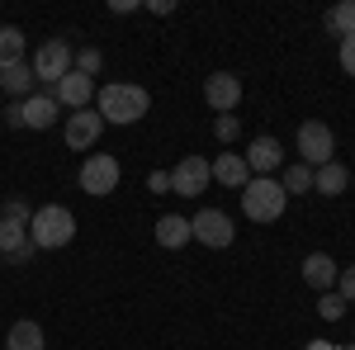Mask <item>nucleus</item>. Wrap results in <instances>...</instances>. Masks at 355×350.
Wrapping results in <instances>:
<instances>
[{
  "instance_id": "c756f323",
  "label": "nucleus",
  "mask_w": 355,
  "mask_h": 350,
  "mask_svg": "<svg viewBox=\"0 0 355 350\" xmlns=\"http://www.w3.org/2000/svg\"><path fill=\"white\" fill-rule=\"evenodd\" d=\"M5 218H15V222H28V209H24V199H10V204H5Z\"/></svg>"
},
{
  "instance_id": "bb28decb",
  "label": "nucleus",
  "mask_w": 355,
  "mask_h": 350,
  "mask_svg": "<svg viewBox=\"0 0 355 350\" xmlns=\"http://www.w3.org/2000/svg\"><path fill=\"white\" fill-rule=\"evenodd\" d=\"M336 284H341V298H346V303H355V265L336 270Z\"/></svg>"
},
{
  "instance_id": "7c9ffc66",
  "label": "nucleus",
  "mask_w": 355,
  "mask_h": 350,
  "mask_svg": "<svg viewBox=\"0 0 355 350\" xmlns=\"http://www.w3.org/2000/svg\"><path fill=\"white\" fill-rule=\"evenodd\" d=\"M5 123H10V128H24V109H19V100L5 109Z\"/></svg>"
},
{
  "instance_id": "aec40b11",
  "label": "nucleus",
  "mask_w": 355,
  "mask_h": 350,
  "mask_svg": "<svg viewBox=\"0 0 355 350\" xmlns=\"http://www.w3.org/2000/svg\"><path fill=\"white\" fill-rule=\"evenodd\" d=\"M5 350H48V341H43V326H38V322H15V326H10V341H5Z\"/></svg>"
},
{
  "instance_id": "b1692460",
  "label": "nucleus",
  "mask_w": 355,
  "mask_h": 350,
  "mask_svg": "<svg viewBox=\"0 0 355 350\" xmlns=\"http://www.w3.org/2000/svg\"><path fill=\"white\" fill-rule=\"evenodd\" d=\"M100 67H105V57H100V48H81V53H76V71H81V76H95Z\"/></svg>"
},
{
  "instance_id": "4be33fe9",
  "label": "nucleus",
  "mask_w": 355,
  "mask_h": 350,
  "mask_svg": "<svg viewBox=\"0 0 355 350\" xmlns=\"http://www.w3.org/2000/svg\"><path fill=\"white\" fill-rule=\"evenodd\" d=\"M279 185H284V194H303V189H313V166H284V175H279Z\"/></svg>"
},
{
  "instance_id": "20e7f679",
  "label": "nucleus",
  "mask_w": 355,
  "mask_h": 350,
  "mask_svg": "<svg viewBox=\"0 0 355 350\" xmlns=\"http://www.w3.org/2000/svg\"><path fill=\"white\" fill-rule=\"evenodd\" d=\"M190 237L204 242V246H214V251H223V246H232L237 227H232V218L223 213V209H199V213L190 218Z\"/></svg>"
},
{
  "instance_id": "423d86ee",
  "label": "nucleus",
  "mask_w": 355,
  "mask_h": 350,
  "mask_svg": "<svg viewBox=\"0 0 355 350\" xmlns=\"http://www.w3.org/2000/svg\"><path fill=\"white\" fill-rule=\"evenodd\" d=\"M28 67H33V81H53L57 85L67 71H71V48H67L62 38H53V43H43V48L33 53Z\"/></svg>"
},
{
  "instance_id": "dca6fc26",
  "label": "nucleus",
  "mask_w": 355,
  "mask_h": 350,
  "mask_svg": "<svg viewBox=\"0 0 355 350\" xmlns=\"http://www.w3.org/2000/svg\"><path fill=\"white\" fill-rule=\"evenodd\" d=\"M303 284H308V289H322V294L336 284V261H331L327 251H313V256L303 261Z\"/></svg>"
},
{
  "instance_id": "1a4fd4ad",
  "label": "nucleus",
  "mask_w": 355,
  "mask_h": 350,
  "mask_svg": "<svg viewBox=\"0 0 355 350\" xmlns=\"http://www.w3.org/2000/svg\"><path fill=\"white\" fill-rule=\"evenodd\" d=\"M204 100H209V109H218V114H232L237 100H242V81L232 71H214L204 81Z\"/></svg>"
},
{
  "instance_id": "7ed1b4c3",
  "label": "nucleus",
  "mask_w": 355,
  "mask_h": 350,
  "mask_svg": "<svg viewBox=\"0 0 355 350\" xmlns=\"http://www.w3.org/2000/svg\"><path fill=\"white\" fill-rule=\"evenodd\" d=\"M284 204H289V194H284V185H279V180H270V175L246 180V189H242V213L251 218V222H275V218L284 213Z\"/></svg>"
},
{
  "instance_id": "9b49d317",
  "label": "nucleus",
  "mask_w": 355,
  "mask_h": 350,
  "mask_svg": "<svg viewBox=\"0 0 355 350\" xmlns=\"http://www.w3.org/2000/svg\"><path fill=\"white\" fill-rule=\"evenodd\" d=\"M38 246L28 242V222H15V218H0V256H10L15 265H24Z\"/></svg>"
},
{
  "instance_id": "c85d7f7f",
  "label": "nucleus",
  "mask_w": 355,
  "mask_h": 350,
  "mask_svg": "<svg viewBox=\"0 0 355 350\" xmlns=\"http://www.w3.org/2000/svg\"><path fill=\"white\" fill-rule=\"evenodd\" d=\"M147 189H152V194L171 189V170H152V175H147Z\"/></svg>"
},
{
  "instance_id": "0eeeda50",
  "label": "nucleus",
  "mask_w": 355,
  "mask_h": 350,
  "mask_svg": "<svg viewBox=\"0 0 355 350\" xmlns=\"http://www.w3.org/2000/svg\"><path fill=\"white\" fill-rule=\"evenodd\" d=\"M119 175H123V170H119V161L100 152V157H90V161L81 166V189H85V194H95V199H105V194H114V189H119Z\"/></svg>"
},
{
  "instance_id": "f3484780",
  "label": "nucleus",
  "mask_w": 355,
  "mask_h": 350,
  "mask_svg": "<svg viewBox=\"0 0 355 350\" xmlns=\"http://www.w3.org/2000/svg\"><path fill=\"white\" fill-rule=\"evenodd\" d=\"M157 242H162L166 251L185 246V242H190V218H180V213H166V218H157Z\"/></svg>"
},
{
  "instance_id": "a878e982",
  "label": "nucleus",
  "mask_w": 355,
  "mask_h": 350,
  "mask_svg": "<svg viewBox=\"0 0 355 350\" xmlns=\"http://www.w3.org/2000/svg\"><path fill=\"white\" fill-rule=\"evenodd\" d=\"M237 128H242V123H237L232 114H218V123H214V133H218V142H232V137H237Z\"/></svg>"
},
{
  "instance_id": "6e6552de",
  "label": "nucleus",
  "mask_w": 355,
  "mask_h": 350,
  "mask_svg": "<svg viewBox=\"0 0 355 350\" xmlns=\"http://www.w3.org/2000/svg\"><path fill=\"white\" fill-rule=\"evenodd\" d=\"M100 128H105L100 109H76V114H67V147H71V152H85V147H95Z\"/></svg>"
},
{
  "instance_id": "f257e3e1",
  "label": "nucleus",
  "mask_w": 355,
  "mask_h": 350,
  "mask_svg": "<svg viewBox=\"0 0 355 350\" xmlns=\"http://www.w3.org/2000/svg\"><path fill=\"white\" fill-rule=\"evenodd\" d=\"M95 100H100V119H105V123H137V119L152 109V95H147L142 85H123V81L95 90Z\"/></svg>"
},
{
  "instance_id": "9d476101",
  "label": "nucleus",
  "mask_w": 355,
  "mask_h": 350,
  "mask_svg": "<svg viewBox=\"0 0 355 350\" xmlns=\"http://www.w3.org/2000/svg\"><path fill=\"white\" fill-rule=\"evenodd\" d=\"M209 161L204 157H185V161H175V170H171V189L175 194H204L209 189Z\"/></svg>"
},
{
  "instance_id": "cd10ccee",
  "label": "nucleus",
  "mask_w": 355,
  "mask_h": 350,
  "mask_svg": "<svg viewBox=\"0 0 355 350\" xmlns=\"http://www.w3.org/2000/svg\"><path fill=\"white\" fill-rule=\"evenodd\" d=\"M341 67L355 76V33H351V38H341Z\"/></svg>"
},
{
  "instance_id": "393cba45",
  "label": "nucleus",
  "mask_w": 355,
  "mask_h": 350,
  "mask_svg": "<svg viewBox=\"0 0 355 350\" xmlns=\"http://www.w3.org/2000/svg\"><path fill=\"white\" fill-rule=\"evenodd\" d=\"M341 308H346V303H341V294H322V298H318V313H322L327 322H336V317H341Z\"/></svg>"
},
{
  "instance_id": "a211bd4d",
  "label": "nucleus",
  "mask_w": 355,
  "mask_h": 350,
  "mask_svg": "<svg viewBox=\"0 0 355 350\" xmlns=\"http://www.w3.org/2000/svg\"><path fill=\"white\" fill-rule=\"evenodd\" d=\"M0 90H10V95H33V90H38V81H33V67H28V62H15V67H5V71H0Z\"/></svg>"
},
{
  "instance_id": "6ab92c4d",
  "label": "nucleus",
  "mask_w": 355,
  "mask_h": 350,
  "mask_svg": "<svg viewBox=\"0 0 355 350\" xmlns=\"http://www.w3.org/2000/svg\"><path fill=\"white\" fill-rule=\"evenodd\" d=\"M346 185H351V170L341 161H327V166L313 170V189H322V194H341Z\"/></svg>"
},
{
  "instance_id": "ddd939ff",
  "label": "nucleus",
  "mask_w": 355,
  "mask_h": 350,
  "mask_svg": "<svg viewBox=\"0 0 355 350\" xmlns=\"http://www.w3.org/2000/svg\"><path fill=\"white\" fill-rule=\"evenodd\" d=\"M284 166V147L275 142V137H256L251 142V152H246V170H256V175H270Z\"/></svg>"
},
{
  "instance_id": "f03ea898",
  "label": "nucleus",
  "mask_w": 355,
  "mask_h": 350,
  "mask_svg": "<svg viewBox=\"0 0 355 350\" xmlns=\"http://www.w3.org/2000/svg\"><path fill=\"white\" fill-rule=\"evenodd\" d=\"M71 237H76V218L67 213L62 204H48V209H38V213L28 218V242L38 246V251H57Z\"/></svg>"
},
{
  "instance_id": "5701e85b",
  "label": "nucleus",
  "mask_w": 355,
  "mask_h": 350,
  "mask_svg": "<svg viewBox=\"0 0 355 350\" xmlns=\"http://www.w3.org/2000/svg\"><path fill=\"white\" fill-rule=\"evenodd\" d=\"M327 28H331V33H341V38H351V33H355V0H341V5L331 10Z\"/></svg>"
},
{
  "instance_id": "39448f33",
  "label": "nucleus",
  "mask_w": 355,
  "mask_h": 350,
  "mask_svg": "<svg viewBox=\"0 0 355 350\" xmlns=\"http://www.w3.org/2000/svg\"><path fill=\"white\" fill-rule=\"evenodd\" d=\"M299 152H303V166H327L336 161V137H331L327 123H299Z\"/></svg>"
},
{
  "instance_id": "412c9836",
  "label": "nucleus",
  "mask_w": 355,
  "mask_h": 350,
  "mask_svg": "<svg viewBox=\"0 0 355 350\" xmlns=\"http://www.w3.org/2000/svg\"><path fill=\"white\" fill-rule=\"evenodd\" d=\"M15 62H24V33H19L15 24H5L0 28V71L15 67Z\"/></svg>"
},
{
  "instance_id": "f8f14e48",
  "label": "nucleus",
  "mask_w": 355,
  "mask_h": 350,
  "mask_svg": "<svg viewBox=\"0 0 355 350\" xmlns=\"http://www.w3.org/2000/svg\"><path fill=\"white\" fill-rule=\"evenodd\" d=\"M53 100H57V105H67V109H85L90 100H95V81H90V76H81V71L71 67V71L57 81Z\"/></svg>"
},
{
  "instance_id": "2eb2a0df",
  "label": "nucleus",
  "mask_w": 355,
  "mask_h": 350,
  "mask_svg": "<svg viewBox=\"0 0 355 350\" xmlns=\"http://www.w3.org/2000/svg\"><path fill=\"white\" fill-rule=\"evenodd\" d=\"M19 109H24V128H53L62 105H57L53 95H38V90H33L28 100H19Z\"/></svg>"
},
{
  "instance_id": "4468645a",
  "label": "nucleus",
  "mask_w": 355,
  "mask_h": 350,
  "mask_svg": "<svg viewBox=\"0 0 355 350\" xmlns=\"http://www.w3.org/2000/svg\"><path fill=\"white\" fill-rule=\"evenodd\" d=\"M209 175H214L218 185H227V189H246V180H251L246 157H232V152H223L218 161H209Z\"/></svg>"
}]
</instances>
